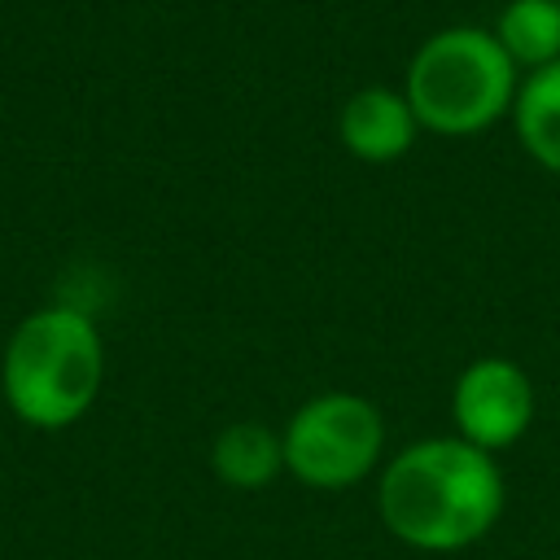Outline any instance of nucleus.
<instances>
[{
	"label": "nucleus",
	"mask_w": 560,
	"mask_h": 560,
	"mask_svg": "<svg viewBox=\"0 0 560 560\" xmlns=\"http://www.w3.org/2000/svg\"><path fill=\"white\" fill-rule=\"evenodd\" d=\"M385 529L416 551H464L503 512V472L490 451L464 438H424L398 451L376 486Z\"/></svg>",
	"instance_id": "1"
},
{
	"label": "nucleus",
	"mask_w": 560,
	"mask_h": 560,
	"mask_svg": "<svg viewBox=\"0 0 560 560\" xmlns=\"http://www.w3.org/2000/svg\"><path fill=\"white\" fill-rule=\"evenodd\" d=\"M516 61L486 26H446L429 35L407 61L402 96L420 131L477 136L516 105Z\"/></svg>",
	"instance_id": "2"
},
{
	"label": "nucleus",
	"mask_w": 560,
	"mask_h": 560,
	"mask_svg": "<svg viewBox=\"0 0 560 560\" xmlns=\"http://www.w3.org/2000/svg\"><path fill=\"white\" fill-rule=\"evenodd\" d=\"M105 376V350L92 319L74 306H48L18 324L4 346V398L35 429L74 424Z\"/></svg>",
	"instance_id": "3"
},
{
	"label": "nucleus",
	"mask_w": 560,
	"mask_h": 560,
	"mask_svg": "<svg viewBox=\"0 0 560 560\" xmlns=\"http://www.w3.org/2000/svg\"><path fill=\"white\" fill-rule=\"evenodd\" d=\"M284 438V468L311 490H346L363 481L385 446V420L363 394H315L306 398Z\"/></svg>",
	"instance_id": "4"
},
{
	"label": "nucleus",
	"mask_w": 560,
	"mask_h": 560,
	"mask_svg": "<svg viewBox=\"0 0 560 560\" xmlns=\"http://www.w3.org/2000/svg\"><path fill=\"white\" fill-rule=\"evenodd\" d=\"M451 416L464 442L494 455L516 438H525L534 420V381L516 359H503V354L472 359L455 381Z\"/></svg>",
	"instance_id": "5"
},
{
	"label": "nucleus",
	"mask_w": 560,
	"mask_h": 560,
	"mask_svg": "<svg viewBox=\"0 0 560 560\" xmlns=\"http://www.w3.org/2000/svg\"><path fill=\"white\" fill-rule=\"evenodd\" d=\"M416 109L407 105L402 92H389V88H359L346 105H341V118H337V136L341 144L359 158V162H398L411 144H416Z\"/></svg>",
	"instance_id": "6"
},
{
	"label": "nucleus",
	"mask_w": 560,
	"mask_h": 560,
	"mask_svg": "<svg viewBox=\"0 0 560 560\" xmlns=\"http://www.w3.org/2000/svg\"><path fill=\"white\" fill-rule=\"evenodd\" d=\"M210 468L232 490H262L284 468V438L258 420H236L214 438Z\"/></svg>",
	"instance_id": "7"
},
{
	"label": "nucleus",
	"mask_w": 560,
	"mask_h": 560,
	"mask_svg": "<svg viewBox=\"0 0 560 560\" xmlns=\"http://www.w3.org/2000/svg\"><path fill=\"white\" fill-rule=\"evenodd\" d=\"M512 122H516V140L525 144V153L560 175V61L534 70L512 105Z\"/></svg>",
	"instance_id": "8"
},
{
	"label": "nucleus",
	"mask_w": 560,
	"mask_h": 560,
	"mask_svg": "<svg viewBox=\"0 0 560 560\" xmlns=\"http://www.w3.org/2000/svg\"><path fill=\"white\" fill-rule=\"evenodd\" d=\"M494 39L516 61V70L525 66L534 74L560 61V0H508L494 22Z\"/></svg>",
	"instance_id": "9"
}]
</instances>
